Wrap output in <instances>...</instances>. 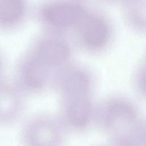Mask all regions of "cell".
I'll use <instances>...</instances> for the list:
<instances>
[{
    "label": "cell",
    "mask_w": 146,
    "mask_h": 146,
    "mask_svg": "<svg viewBox=\"0 0 146 146\" xmlns=\"http://www.w3.org/2000/svg\"><path fill=\"white\" fill-rule=\"evenodd\" d=\"M60 138L58 124L52 119L43 116L27 121L21 135L23 146H58Z\"/></svg>",
    "instance_id": "3957f363"
},
{
    "label": "cell",
    "mask_w": 146,
    "mask_h": 146,
    "mask_svg": "<svg viewBox=\"0 0 146 146\" xmlns=\"http://www.w3.org/2000/svg\"><path fill=\"white\" fill-rule=\"evenodd\" d=\"M45 19L57 26H68L80 23L82 10L78 5L71 3H58L46 6L43 10Z\"/></svg>",
    "instance_id": "277c9868"
},
{
    "label": "cell",
    "mask_w": 146,
    "mask_h": 146,
    "mask_svg": "<svg viewBox=\"0 0 146 146\" xmlns=\"http://www.w3.org/2000/svg\"><path fill=\"white\" fill-rule=\"evenodd\" d=\"M98 121L112 146H145V125L127 101L110 100L98 111Z\"/></svg>",
    "instance_id": "6da1fadb"
},
{
    "label": "cell",
    "mask_w": 146,
    "mask_h": 146,
    "mask_svg": "<svg viewBox=\"0 0 146 146\" xmlns=\"http://www.w3.org/2000/svg\"><path fill=\"white\" fill-rule=\"evenodd\" d=\"M25 10L22 0H1L0 1V23L13 24L22 17Z\"/></svg>",
    "instance_id": "9c48e42d"
},
{
    "label": "cell",
    "mask_w": 146,
    "mask_h": 146,
    "mask_svg": "<svg viewBox=\"0 0 146 146\" xmlns=\"http://www.w3.org/2000/svg\"><path fill=\"white\" fill-rule=\"evenodd\" d=\"M82 37L85 43L90 47L99 48L106 43L107 39L106 26L96 18L89 17L82 21Z\"/></svg>",
    "instance_id": "52a82bcc"
},
{
    "label": "cell",
    "mask_w": 146,
    "mask_h": 146,
    "mask_svg": "<svg viewBox=\"0 0 146 146\" xmlns=\"http://www.w3.org/2000/svg\"><path fill=\"white\" fill-rule=\"evenodd\" d=\"M22 110V101L18 94L10 86L0 84V128L15 123Z\"/></svg>",
    "instance_id": "5b68a950"
},
{
    "label": "cell",
    "mask_w": 146,
    "mask_h": 146,
    "mask_svg": "<svg viewBox=\"0 0 146 146\" xmlns=\"http://www.w3.org/2000/svg\"><path fill=\"white\" fill-rule=\"evenodd\" d=\"M68 55L69 49L65 43L60 40L51 39L39 46L34 58L50 69L65 62Z\"/></svg>",
    "instance_id": "8992f818"
},
{
    "label": "cell",
    "mask_w": 146,
    "mask_h": 146,
    "mask_svg": "<svg viewBox=\"0 0 146 146\" xmlns=\"http://www.w3.org/2000/svg\"><path fill=\"white\" fill-rule=\"evenodd\" d=\"M49 69L33 58L26 67L23 74V82L25 86L32 90L42 87L48 75Z\"/></svg>",
    "instance_id": "ba28073f"
},
{
    "label": "cell",
    "mask_w": 146,
    "mask_h": 146,
    "mask_svg": "<svg viewBox=\"0 0 146 146\" xmlns=\"http://www.w3.org/2000/svg\"><path fill=\"white\" fill-rule=\"evenodd\" d=\"M90 89L88 78L80 72L71 73L64 81L62 112L71 128L82 129L91 118L93 107Z\"/></svg>",
    "instance_id": "7a4b0ae2"
}]
</instances>
